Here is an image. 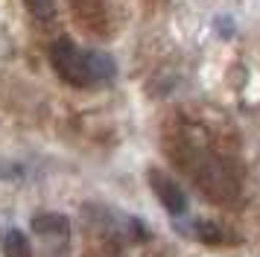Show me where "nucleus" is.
<instances>
[{"mask_svg":"<svg viewBox=\"0 0 260 257\" xmlns=\"http://www.w3.org/2000/svg\"><path fill=\"white\" fill-rule=\"evenodd\" d=\"M26 3V9H29V15L36 18V21L41 23H47L56 18V3L53 0H24Z\"/></svg>","mask_w":260,"mask_h":257,"instance_id":"7","label":"nucleus"},{"mask_svg":"<svg viewBox=\"0 0 260 257\" xmlns=\"http://www.w3.org/2000/svg\"><path fill=\"white\" fill-rule=\"evenodd\" d=\"M190 234H193L199 243H205V245H234V243H237L234 234L225 231L219 222H211V219L196 222V225L190 228Z\"/></svg>","mask_w":260,"mask_h":257,"instance_id":"4","label":"nucleus"},{"mask_svg":"<svg viewBox=\"0 0 260 257\" xmlns=\"http://www.w3.org/2000/svg\"><path fill=\"white\" fill-rule=\"evenodd\" d=\"M3 254L6 257H32V245L24 237V231H18V228L6 231V237H3Z\"/></svg>","mask_w":260,"mask_h":257,"instance_id":"6","label":"nucleus"},{"mask_svg":"<svg viewBox=\"0 0 260 257\" xmlns=\"http://www.w3.org/2000/svg\"><path fill=\"white\" fill-rule=\"evenodd\" d=\"M32 231L36 234H56V237H64V234L71 231V225H68V219L61 216V213H41V216H36L32 219Z\"/></svg>","mask_w":260,"mask_h":257,"instance_id":"5","label":"nucleus"},{"mask_svg":"<svg viewBox=\"0 0 260 257\" xmlns=\"http://www.w3.org/2000/svg\"><path fill=\"white\" fill-rule=\"evenodd\" d=\"M149 187L155 190V196H158V202L164 205V210L170 213V216H184L187 213V193L181 190V187L170 178V175L164 173V170H158V167H152L149 170Z\"/></svg>","mask_w":260,"mask_h":257,"instance_id":"3","label":"nucleus"},{"mask_svg":"<svg viewBox=\"0 0 260 257\" xmlns=\"http://www.w3.org/2000/svg\"><path fill=\"white\" fill-rule=\"evenodd\" d=\"M50 65L61 76V82L73 88H96L117 76V68L106 53L79 50L71 38H56L50 44Z\"/></svg>","mask_w":260,"mask_h":257,"instance_id":"1","label":"nucleus"},{"mask_svg":"<svg viewBox=\"0 0 260 257\" xmlns=\"http://www.w3.org/2000/svg\"><path fill=\"white\" fill-rule=\"evenodd\" d=\"M170 155L184 167V173L193 178V184L199 187L211 202L228 205V202L237 199L240 184H237L231 170H225V164L216 155H211L208 149H202V146L190 143V140H181L176 149H170Z\"/></svg>","mask_w":260,"mask_h":257,"instance_id":"2","label":"nucleus"}]
</instances>
